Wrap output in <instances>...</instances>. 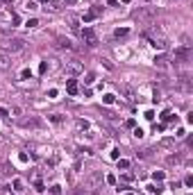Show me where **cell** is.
<instances>
[{"mask_svg": "<svg viewBox=\"0 0 193 195\" xmlns=\"http://www.w3.org/2000/svg\"><path fill=\"white\" fill-rule=\"evenodd\" d=\"M84 70V66L79 64V61H66V66H64V75H79Z\"/></svg>", "mask_w": 193, "mask_h": 195, "instance_id": "3957f363", "label": "cell"}, {"mask_svg": "<svg viewBox=\"0 0 193 195\" xmlns=\"http://www.w3.org/2000/svg\"><path fill=\"white\" fill-rule=\"evenodd\" d=\"M27 77H32V70H30V68H25V70H23V79H27Z\"/></svg>", "mask_w": 193, "mask_h": 195, "instance_id": "7402d4cb", "label": "cell"}, {"mask_svg": "<svg viewBox=\"0 0 193 195\" xmlns=\"http://www.w3.org/2000/svg\"><path fill=\"white\" fill-rule=\"evenodd\" d=\"M102 100H105V104H114V100H116V95H111V93H107L105 98H102Z\"/></svg>", "mask_w": 193, "mask_h": 195, "instance_id": "9a60e30c", "label": "cell"}, {"mask_svg": "<svg viewBox=\"0 0 193 195\" xmlns=\"http://www.w3.org/2000/svg\"><path fill=\"white\" fill-rule=\"evenodd\" d=\"M155 14H157L155 9H139V11H136V18H141V21H148V18H152Z\"/></svg>", "mask_w": 193, "mask_h": 195, "instance_id": "ba28073f", "label": "cell"}, {"mask_svg": "<svg viewBox=\"0 0 193 195\" xmlns=\"http://www.w3.org/2000/svg\"><path fill=\"white\" fill-rule=\"evenodd\" d=\"M9 113H14V116H21V113H23V109H21V107H11V111H9Z\"/></svg>", "mask_w": 193, "mask_h": 195, "instance_id": "ac0fdd59", "label": "cell"}, {"mask_svg": "<svg viewBox=\"0 0 193 195\" xmlns=\"http://www.w3.org/2000/svg\"><path fill=\"white\" fill-rule=\"evenodd\" d=\"M82 39H87V45H91V48H93V45L98 43V39H96V32H93L91 27H84V30H82Z\"/></svg>", "mask_w": 193, "mask_h": 195, "instance_id": "277c9868", "label": "cell"}, {"mask_svg": "<svg viewBox=\"0 0 193 195\" xmlns=\"http://www.w3.org/2000/svg\"><path fill=\"white\" fill-rule=\"evenodd\" d=\"M50 120H53V123H62L64 116H62V113H53V116H50Z\"/></svg>", "mask_w": 193, "mask_h": 195, "instance_id": "2e32d148", "label": "cell"}, {"mask_svg": "<svg viewBox=\"0 0 193 195\" xmlns=\"http://www.w3.org/2000/svg\"><path fill=\"white\" fill-rule=\"evenodd\" d=\"M50 195H62V186H59V184L50 186Z\"/></svg>", "mask_w": 193, "mask_h": 195, "instance_id": "5bb4252c", "label": "cell"}, {"mask_svg": "<svg viewBox=\"0 0 193 195\" xmlns=\"http://www.w3.org/2000/svg\"><path fill=\"white\" fill-rule=\"evenodd\" d=\"M152 177H155V182H161V179H164V172H161V170H157Z\"/></svg>", "mask_w": 193, "mask_h": 195, "instance_id": "d6986e66", "label": "cell"}, {"mask_svg": "<svg viewBox=\"0 0 193 195\" xmlns=\"http://www.w3.org/2000/svg\"><path fill=\"white\" fill-rule=\"evenodd\" d=\"M11 66V59H9L7 52H0V70H7Z\"/></svg>", "mask_w": 193, "mask_h": 195, "instance_id": "9c48e42d", "label": "cell"}, {"mask_svg": "<svg viewBox=\"0 0 193 195\" xmlns=\"http://www.w3.org/2000/svg\"><path fill=\"white\" fill-rule=\"evenodd\" d=\"M25 25H27V27H36V25H39V21H36V18H30Z\"/></svg>", "mask_w": 193, "mask_h": 195, "instance_id": "e0dca14e", "label": "cell"}, {"mask_svg": "<svg viewBox=\"0 0 193 195\" xmlns=\"http://www.w3.org/2000/svg\"><path fill=\"white\" fill-rule=\"evenodd\" d=\"M155 66H159V68H166V66H168V59L164 57V55H159V57H155Z\"/></svg>", "mask_w": 193, "mask_h": 195, "instance_id": "8fae6325", "label": "cell"}, {"mask_svg": "<svg viewBox=\"0 0 193 195\" xmlns=\"http://www.w3.org/2000/svg\"><path fill=\"white\" fill-rule=\"evenodd\" d=\"M14 188H16V191H23V182H21V179H14Z\"/></svg>", "mask_w": 193, "mask_h": 195, "instance_id": "ffe728a7", "label": "cell"}, {"mask_svg": "<svg viewBox=\"0 0 193 195\" xmlns=\"http://www.w3.org/2000/svg\"><path fill=\"white\" fill-rule=\"evenodd\" d=\"M41 2H53V0H41Z\"/></svg>", "mask_w": 193, "mask_h": 195, "instance_id": "cb8c5ba5", "label": "cell"}, {"mask_svg": "<svg viewBox=\"0 0 193 195\" xmlns=\"http://www.w3.org/2000/svg\"><path fill=\"white\" fill-rule=\"evenodd\" d=\"M11 166H9V163H2V166H0V175H2V177H7V175H11Z\"/></svg>", "mask_w": 193, "mask_h": 195, "instance_id": "7c38bea8", "label": "cell"}, {"mask_svg": "<svg viewBox=\"0 0 193 195\" xmlns=\"http://www.w3.org/2000/svg\"><path fill=\"white\" fill-rule=\"evenodd\" d=\"M127 34H130V30H127V27H118V30L114 32V36H116V39H123V36H127Z\"/></svg>", "mask_w": 193, "mask_h": 195, "instance_id": "4fadbf2b", "label": "cell"}, {"mask_svg": "<svg viewBox=\"0 0 193 195\" xmlns=\"http://www.w3.org/2000/svg\"><path fill=\"white\" fill-rule=\"evenodd\" d=\"M21 127H25V129L41 127V120H39V118H27V120H21Z\"/></svg>", "mask_w": 193, "mask_h": 195, "instance_id": "8992f818", "label": "cell"}, {"mask_svg": "<svg viewBox=\"0 0 193 195\" xmlns=\"http://www.w3.org/2000/svg\"><path fill=\"white\" fill-rule=\"evenodd\" d=\"M2 45H5L9 52H21L23 48H25V41H23V39H18V36H11V39H5Z\"/></svg>", "mask_w": 193, "mask_h": 195, "instance_id": "7a4b0ae2", "label": "cell"}, {"mask_svg": "<svg viewBox=\"0 0 193 195\" xmlns=\"http://www.w3.org/2000/svg\"><path fill=\"white\" fill-rule=\"evenodd\" d=\"M66 91H68L70 95H75V93H77V82H75V79H68V84H66Z\"/></svg>", "mask_w": 193, "mask_h": 195, "instance_id": "30bf717a", "label": "cell"}, {"mask_svg": "<svg viewBox=\"0 0 193 195\" xmlns=\"http://www.w3.org/2000/svg\"><path fill=\"white\" fill-rule=\"evenodd\" d=\"M100 184H102V172H100V170H96V172H91V175L84 177V188H89V191L98 188Z\"/></svg>", "mask_w": 193, "mask_h": 195, "instance_id": "6da1fadb", "label": "cell"}, {"mask_svg": "<svg viewBox=\"0 0 193 195\" xmlns=\"http://www.w3.org/2000/svg\"><path fill=\"white\" fill-rule=\"evenodd\" d=\"M55 48H59V50H70L73 45H70L68 39H64V36H57V41H55Z\"/></svg>", "mask_w": 193, "mask_h": 195, "instance_id": "52a82bcc", "label": "cell"}, {"mask_svg": "<svg viewBox=\"0 0 193 195\" xmlns=\"http://www.w3.org/2000/svg\"><path fill=\"white\" fill-rule=\"evenodd\" d=\"M191 59V50H189V48H177L175 50V61H189Z\"/></svg>", "mask_w": 193, "mask_h": 195, "instance_id": "5b68a950", "label": "cell"}, {"mask_svg": "<svg viewBox=\"0 0 193 195\" xmlns=\"http://www.w3.org/2000/svg\"><path fill=\"white\" fill-rule=\"evenodd\" d=\"M77 127H79V129H87L89 123H87V120H77Z\"/></svg>", "mask_w": 193, "mask_h": 195, "instance_id": "44dd1931", "label": "cell"}, {"mask_svg": "<svg viewBox=\"0 0 193 195\" xmlns=\"http://www.w3.org/2000/svg\"><path fill=\"white\" fill-rule=\"evenodd\" d=\"M66 2H68V5H75V2H77V0H66Z\"/></svg>", "mask_w": 193, "mask_h": 195, "instance_id": "603a6c76", "label": "cell"}]
</instances>
